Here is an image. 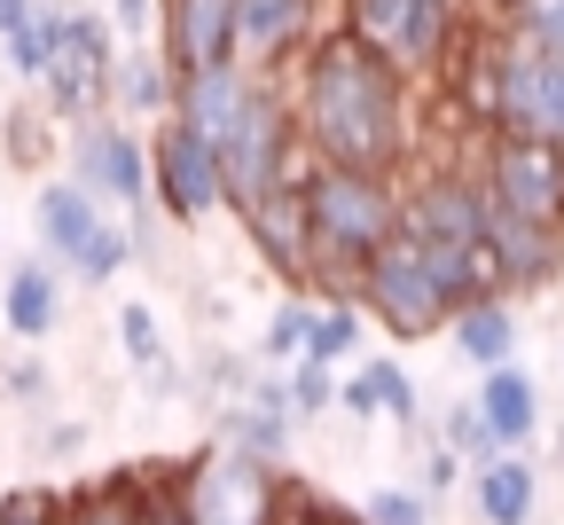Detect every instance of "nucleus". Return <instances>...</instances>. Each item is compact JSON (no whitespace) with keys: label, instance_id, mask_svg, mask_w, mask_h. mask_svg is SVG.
Segmentation results:
<instances>
[{"label":"nucleus","instance_id":"nucleus-7","mask_svg":"<svg viewBox=\"0 0 564 525\" xmlns=\"http://www.w3.org/2000/svg\"><path fill=\"white\" fill-rule=\"evenodd\" d=\"M118 24L110 17H95V9H70L63 17V40H55V55H47V71H40V110L47 118H102L110 110V95H118Z\"/></svg>","mask_w":564,"mask_h":525},{"label":"nucleus","instance_id":"nucleus-37","mask_svg":"<svg viewBox=\"0 0 564 525\" xmlns=\"http://www.w3.org/2000/svg\"><path fill=\"white\" fill-rule=\"evenodd\" d=\"M133 525H188V510H181V486H173V479H150V486H133Z\"/></svg>","mask_w":564,"mask_h":525},{"label":"nucleus","instance_id":"nucleus-32","mask_svg":"<svg viewBox=\"0 0 564 525\" xmlns=\"http://www.w3.org/2000/svg\"><path fill=\"white\" fill-rule=\"evenodd\" d=\"M337 24L400 55V24H408V0H345V17H337Z\"/></svg>","mask_w":564,"mask_h":525},{"label":"nucleus","instance_id":"nucleus-29","mask_svg":"<svg viewBox=\"0 0 564 525\" xmlns=\"http://www.w3.org/2000/svg\"><path fill=\"white\" fill-rule=\"evenodd\" d=\"M314 298H282L274 307V322H267V338H259V361H274V368H291V361H306V338H314Z\"/></svg>","mask_w":564,"mask_h":525},{"label":"nucleus","instance_id":"nucleus-9","mask_svg":"<svg viewBox=\"0 0 564 525\" xmlns=\"http://www.w3.org/2000/svg\"><path fill=\"white\" fill-rule=\"evenodd\" d=\"M150 158H158V212H165V219L196 228V219H212V212L228 204L220 149H212V133H196L188 118H158Z\"/></svg>","mask_w":564,"mask_h":525},{"label":"nucleus","instance_id":"nucleus-3","mask_svg":"<svg viewBox=\"0 0 564 525\" xmlns=\"http://www.w3.org/2000/svg\"><path fill=\"white\" fill-rule=\"evenodd\" d=\"M299 189H306V219H314L322 282H329V290H361V267L400 236V219H408L400 173H369V165H329V158H314V165L299 173Z\"/></svg>","mask_w":564,"mask_h":525},{"label":"nucleus","instance_id":"nucleus-27","mask_svg":"<svg viewBox=\"0 0 564 525\" xmlns=\"http://www.w3.org/2000/svg\"><path fill=\"white\" fill-rule=\"evenodd\" d=\"M494 24H502V32H518L525 47L564 55V0H494Z\"/></svg>","mask_w":564,"mask_h":525},{"label":"nucleus","instance_id":"nucleus-25","mask_svg":"<svg viewBox=\"0 0 564 525\" xmlns=\"http://www.w3.org/2000/svg\"><path fill=\"white\" fill-rule=\"evenodd\" d=\"M118 353L150 377V393H181V368H173V345H165V330H158V314L141 307V298H126L118 307Z\"/></svg>","mask_w":564,"mask_h":525},{"label":"nucleus","instance_id":"nucleus-24","mask_svg":"<svg viewBox=\"0 0 564 525\" xmlns=\"http://www.w3.org/2000/svg\"><path fill=\"white\" fill-rule=\"evenodd\" d=\"M455 353L478 368H502V361H518V307L510 298H470V307L455 314Z\"/></svg>","mask_w":564,"mask_h":525},{"label":"nucleus","instance_id":"nucleus-34","mask_svg":"<svg viewBox=\"0 0 564 525\" xmlns=\"http://www.w3.org/2000/svg\"><path fill=\"white\" fill-rule=\"evenodd\" d=\"M282 385H291V408L314 424L322 408H337V385H345V377H337L329 361H291V377H282Z\"/></svg>","mask_w":564,"mask_h":525},{"label":"nucleus","instance_id":"nucleus-35","mask_svg":"<svg viewBox=\"0 0 564 525\" xmlns=\"http://www.w3.org/2000/svg\"><path fill=\"white\" fill-rule=\"evenodd\" d=\"M63 525H133V486H79L70 494V517Z\"/></svg>","mask_w":564,"mask_h":525},{"label":"nucleus","instance_id":"nucleus-10","mask_svg":"<svg viewBox=\"0 0 564 525\" xmlns=\"http://www.w3.org/2000/svg\"><path fill=\"white\" fill-rule=\"evenodd\" d=\"M478 181L494 189V204H510V212H525V219L564 228V149H556V141H525V133H494V126H486Z\"/></svg>","mask_w":564,"mask_h":525},{"label":"nucleus","instance_id":"nucleus-18","mask_svg":"<svg viewBox=\"0 0 564 525\" xmlns=\"http://www.w3.org/2000/svg\"><path fill=\"white\" fill-rule=\"evenodd\" d=\"M337 408H352V416H384V424H400L408 439L423 431V393H415V377H408V368L392 361V353H369L361 368H352V377L337 385Z\"/></svg>","mask_w":564,"mask_h":525},{"label":"nucleus","instance_id":"nucleus-40","mask_svg":"<svg viewBox=\"0 0 564 525\" xmlns=\"http://www.w3.org/2000/svg\"><path fill=\"white\" fill-rule=\"evenodd\" d=\"M282 525H369L361 510H352V517H337L329 502H314V494H291V517H282Z\"/></svg>","mask_w":564,"mask_h":525},{"label":"nucleus","instance_id":"nucleus-2","mask_svg":"<svg viewBox=\"0 0 564 525\" xmlns=\"http://www.w3.org/2000/svg\"><path fill=\"white\" fill-rule=\"evenodd\" d=\"M455 95L478 126L494 133H525V141H556L564 149V55L525 47L518 32L486 24L455 47Z\"/></svg>","mask_w":564,"mask_h":525},{"label":"nucleus","instance_id":"nucleus-22","mask_svg":"<svg viewBox=\"0 0 564 525\" xmlns=\"http://www.w3.org/2000/svg\"><path fill=\"white\" fill-rule=\"evenodd\" d=\"M478 408H486L494 447H533V431H541V385L525 377L518 361H502V368H486V377H478Z\"/></svg>","mask_w":564,"mask_h":525},{"label":"nucleus","instance_id":"nucleus-26","mask_svg":"<svg viewBox=\"0 0 564 525\" xmlns=\"http://www.w3.org/2000/svg\"><path fill=\"white\" fill-rule=\"evenodd\" d=\"M352 353H361V298H337V307H322L314 314V338H306V361H329V368H345Z\"/></svg>","mask_w":564,"mask_h":525},{"label":"nucleus","instance_id":"nucleus-14","mask_svg":"<svg viewBox=\"0 0 564 525\" xmlns=\"http://www.w3.org/2000/svg\"><path fill=\"white\" fill-rule=\"evenodd\" d=\"M102 228H110V204H102L87 181H47V189L32 196V236H40V251H47L63 275H79V259L95 251Z\"/></svg>","mask_w":564,"mask_h":525},{"label":"nucleus","instance_id":"nucleus-1","mask_svg":"<svg viewBox=\"0 0 564 525\" xmlns=\"http://www.w3.org/2000/svg\"><path fill=\"white\" fill-rule=\"evenodd\" d=\"M415 71L361 40V32H345L329 24L306 63H299V126L314 141V158L329 165H369V173H400L408 165V149H415V95H408Z\"/></svg>","mask_w":564,"mask_h":525},{"label":"nucleus","instance_id":"nucleus-21","mask_svg":"<svg viewBox=\"0 0 564 525\" xmlns=\"http://www.w3.org/2000/svg\"><path fill=\"white\" fill-rule=\"evenodd\" d=\"M463 40H470V0H408V24H400L408 71H447Z\"/></svg>","mask_w":564,"mask_h":525},{"label":"nucleus","instance_id":"nucleus-31","mask_svg":"<svg viewBox=\"0 0 564 525\" xmlns=\"http://www.w3.org/2000/svg\"><path fill=\"white\" fill-rule=\"evenodd\" d=\"M432 502L440 494H423V486H369L361 494V517L369 525H432Z\"/></svg>","mask_w":564,"mask_h":525},{"label":"nucleus","instance_id":"nucleus-36","mask_svg":"<svg viewBox=\"0 0 564 525\" xmlns=\"http://www.w3.org/2000/svg\"><path fill=\"white\" fill-rule=\"evenodd\" d=\"M133 251H141V244H133V228H126V219H110V228L95 236V251L79 259V282H118V275L133 267Z\"/></svg>","mask_w":564,"mask_h":525},{"label":"nucleus","instance_id":"nucleus-6","mask_svg":"<svg viewBox=\"0 0 564 525\" xmlns=\"http://www.w3.org/2000/svg\"><path fill=\"white\" fill-rule=\"evenodd\" d=\"M181 510L188 525H282L291 517V486L274 479L267 456H243V447H212V456H196L181 479Z\"/></svg>","mask_w":564,"mask_h":525},{"label":"nucleus","instance_id":"nucleus-4","mask_svg":"<svg viewBox=\"0 0 564 525\" xmlns=\"http://www.w3.org/2000/svg\"><path fill=\"white\" fill-rule=\"evenodd\" d=\"M299 95L274 79V71H251L243 79V103H236V118L220 126V173H228V212L243 219L259 196H274V189H291L306 165H299Z\"/></svg>","mask_w":564,"mask_h":525},{"label":"nucleus","instance_id":"nucleus-13","mask_svg":"<svg viewBox=\"0 0 564 525\" xmlns=\"http://www.w3.org/2000/svg\"><path fill=\"white\" fill-rule=\"evenodd\" d=\"M243 236L251 251L282 275V282H322V251H314V219H306V189H274L243 212Z\"/></svg>","mask_w":564,"mask_h":525},{"label":"nucleus","instance_id":"nucleus-20","mask_svg":"<svg viewBox=\"0 0 564 525\" xmlns=\"http://www.w3.org/2000/svg\"><path fill=\"white\" fill-rule=\"evenodd\" d=\"M470 502L486 525H533L541 510V471L525 463V447H502V456L470 463Z\"/></svg>","mask_w":564,"mask_h":525},{"label":"nucleus","instance_id":"nucleus-19","mask_svg":"<svg viewBox=\"0 0 564 525\" xmlns=\"http://www.w3.org/2000/svg\"><path fill=\"white\" fill-rule=\"evenodd\" d=\"M0 330L24 338V345H40V338L63 330V282H55L47 251L24 259V267H9V282H0Z\"/></svg>","mask_w":564,"mask_h":525},{"label":"nucleus","instance_id":"nucleus-28","mask_svg":"<svg viewBox=\"0 0 564 525\" xmlns=\"http://www.w3.org/2000/svg\"><path fill=\"white\" fill-rule=\"evenodd\" d=\"M63 17H70V9L40 0V17H32L17 40H0V55H9V71H17V79H40V71H47V55H55V40H63Z\"/></svg>","mask_w":564,"mask_h":525},{"label":"nucleus","instance_id":"nucleus-30","mask_svg":"<svg viewBox=\"0 0 564 525\" xmlns=\"http://www.w3.org/2000/svg\"><path fill=\"white\" fill-rule=\"evenodd\" d=\"M440 439L455 447V456H470V463L502 456V447H494V431H486V408H478V393H470V400H447V408H440Z\"/></svg>","mask_w":564,"mask_h":525},{"label":"nucleus","instance_id":"nucleus-16","mask_svg":"<svg viewBox=\"0 0 564 525\" xmlns=\"http://www.w3.org/2000/svg\"><path fill=\"white\" fill-rule=\"evenodd\" d=\"M299 424H306V416L291 408V385H267V377H243V393L220 400V439L243 447V456H267V463L291 456Z\"/></svg>","mask_w":564,"mask_h":525},{"label":"nucleus","instance_id":"nucleus-8","mask_svg":"<svg viewBox=\"0 0 564 525\" xmlns=\"http://www.w3.org/2000/svg\"><path fill=\"white\" fill-rule=\"evenodd\" d=\"M70 181H87V189H95L102 204H118V212L158 204V158H150V141H141L118 110L70 126Z\"/></svg>","mask_w":564,"mask_h":525},{"label":"nucleus","instance_id":"nucleus-39","mask_svg":"<svg viewBox=\"0 0 564 525\" xmlns=\"http://www.w3.org/2000/svg\"><path fill=\"white\" fill-rule=\"evenodd\" d=\"M463 463H470V456H455V447L440 439V447H432V456H423V494H447L455 479H470Z\"/></svg>","mask_w":564,"mask_h":525},{"label":"nucleus","instance_id":"nucleus-11","mask_svg":"<svg viewBox=\"0 0 564 525\" xmlns=\"http://www.w3.org/2000/svg\"><path fill=\"white\" fill-rule=\"evenodd\" d=\"M486 181L478 173H423L415 189H408V219L400 228L415 236V244H432V251H470L478 236H486Z\"/></svg>","mask_w":564,"mask_h":525},{"label":"nucleus","instance_id":"nucleus-15","mask_svg":"<svg viewBox=\"0 0 564 525\" xmlns=\"http://www.w3.org/2000/svg\"><path fill=\"white\" fill-rule=\"evenodd\" d=\"M329 32V0H243V63L282 71L306 63V47Z\"/></svg>","mask_w":564,"mask_h":525},{"label":"nucleus","instance_id":"nucleus-17","mask_svg":"<svg viewBox=\"0 0 564 525\" xmlns=\"http://www.w3.org/2000/svg\"><path fill=\"white\" fill-rule=\"evenodd\" d=\"M494 196V189H486ZM486 244L502 251L510 267V290H549L564 275V228H549V219H525L510 204H486Z\"/></svg>","mask_w":564,"mask_h":525},{"label":"nucleus","instance_id":"nucleus-23","mask_svg":"<svg viewBox=\"0 0 564 525\" xmlns=\"http://www.w3.org/2000/svg\"><path fill=\"white\" fill-rule=\"evenodd\" d=\"M173 95H181V71L165 63V47L141 40L118 55V95H110L118 118H173Z\"/></svg>","mask_w":564,"mask_h":525},{"label":"nucleus","instance_id":"nucleus-38","mask_svg":"<svg viewBox=\"0 0 564 525\" xmlns=\"http://www.w3.org/2000/svg\"><path fill=\"white\" fill-rule=\"evenodd\" d=\"M158 17H165V0H110V24H118V40L126 47H141L158 32Z\"/></svg>","mask_w":564,"mask_h":525},{"label":"nucleus","instance_id":"nucleus-33","mask_svg":"<svg viewBox=\"0 0 564 525\" xmlns=\"http://www.w3.org/2000/svg\"><path fill=\"white\" fill-rule=\"evenodd\" d=\"M63 517H70L63 486H9L0 494V525H63Z\"/></svg>","mask_w":564,"mask_h":525},{"label":"nucleus","instance_id":"nucleus-5","mask_svg":"<svg viewBox=\"0 0 564 525\" xmlns=\"http://www.w3.org/2000/svg\"><path fill=\"white\" fill-rule=\"evenodd\" d=\"M361 307L392 330V338H432V330H455V314L470 307V282H463V259L455 251H432L415 244L408 228L361 267Z\"/></svg>","mask_w":564,"mask_h":525},{"label":"nucleus","instance_id":"nucleus-12","mask_svg":"<svg viewBox=\"0 0 564 525\" xmlns=\"http://www.w3.org/2000/svg\"><path fill=\"white\" fill-rule=\"evenodd\" d=\"M158 47L181 71H228L243 63V0H165L158 17Z\"/></svg>","mask_w":564,"mask_h":525}]
</instances>
